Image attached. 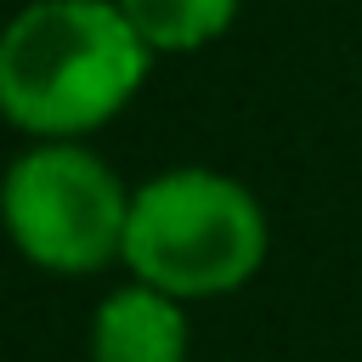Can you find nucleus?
Listing matches in <instances>:
<instances>
[{
    "label": "nucleus",
    "mask_w": 362,
    "mask_h": 362,
    "mask_svg": "<svg viewBox=\"0 0 362 362\" xmlns=\"http://www.w3.org/2000/svg\"><path fill=\"white\" fill-rule=\"evenodd\" d=\"M147 62L153 45L119 0H28L0 28V113L40 141H74L141 90Z\"/></svg>",
    "instance_id": "nucleus-1"
},
{
    "label": "nucleus",
    "mask_w": 362,
    "mask_h": 362,
    "mask_svg": "<svg viewBox=\"0 0 362 362\" xmlns=\"http://www.w3.org/2000/svg\"><path fill=\"white\" fill-rule=\"evenodd\" d=\"M266 209L221 170L181 164L130 192L124 266L175 300H215L243 288L266 260Z\"/></svg>",
    "instance_id": "nucleus-2"
},
{
    "label": "nucleus",
    "mask_w": 362,
    "mask_h": 362,
    "mask_svg": "<svg viewBox=\"0 0 362 362\" xmlns=\"http://www.w3.org/2000/svg\"><path fill=\"white\" fill-rule=\"evenodd\" d=\"M0 226L28 266L85 277L124 255L130 192L90 147L34 141L0 175Z\"/></svg>",
    "instance_id": "nucleus-3"
},
{
    "label": "nucleus",
    "mask_w": 362,
    "mask_h": 362,
    "mask_svg": "<svg viewBox=\"0 0 362 362\" xmlns=\"http://www.w3.org/2000/svg\"><path fill=\"white\" fill-rule=\"evenodd\" d=\"M90 362H187V300L124 283L90 311Z\"/></svg>",
    "instance_id": "nucleus-4"
},
{
    "label": "nucleus",
    "mask_w": 362,
    "mask_h": 362,
    "mask_svg": "<svg viewBox=\"0 0 362 362\" xmlns=\"http://www.w3.org/2000/svg\"><path fill=\"white\" fill-rule=\"evenodd\" d=\"M153 51H198L238 17V0H119Z\"/></svg>",
    "instance_id": "nucleus-5"
}]
</instances>
